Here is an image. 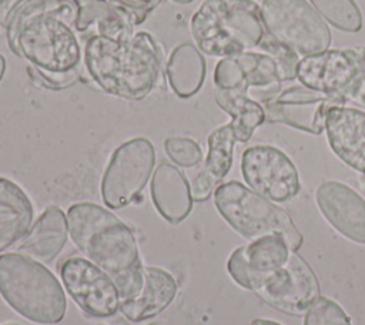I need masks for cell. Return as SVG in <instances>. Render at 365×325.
Here are the masks:
<instances>
[{
  "label": "cell",
  "instance_id": "cell-36",
  "mask_svg": "<svg viewBox=\"0 0 365 325\" xmlns=\"http://www.w3.org/2000/svg\"><path fill=\"white\" fill-rule=\"evenodd\" d=\"M174 3H178V4H187V3H191L192 0H171Z\"/></svg>",
  "mask_w": 365,
  "mask_h": 325
},
{
  "label": "cell",
  "instance_id": "cell-4",
  "mask_svg": "<svg viewBox=\"0 0 365 325\" xmlns=\"http://www.w3.org/2000/svg\"><path fill=\"white\" fill-rule=\"evenodd\" d=\"M190 30L202 54L221 58L258 48L267 36L254 0H204L191 17Z\"/></svg>",
  "mask_w": 365,
  "mask_h": 325
},
{
  "label": "cell",
  "instance_id": "cell-28",
  "mask_svg": "<svg viewBox=\"0 0 365 325\" xmlns=\"http://www.w3.org/2000/svg\"><path fill=\"white\" fill-rule=\"evenodd\" d=\"M304 325H351V319L334 299L319 296L305 312Z\"/></svg>",
  "mask_w": 365,
  "mask_h": 325
},
{
  "label": "cell",
  "instance_id": "cell-6",
  "mask_svg": "<svg viewBox=\"0 0 365 325\" xmlns=\"http://www.w3.org/2000/svg\"><path fill=\"white\" fill-rule=\"evenodd\" d=\"M214 204L228 225L247 239L279 234L292 251L302 245V235L291 217L281 207L238 181L220 184L214 191Z\"/></svg>",
  "mask_w": 365,
  "mask_h": 325
},
{
  "label": "cell",
  "instance_id": "cell-18",
  "mask_svg": "<svg viewBox=\"0 0 365 325\" xmlns=\"http://www.w3.org/2000/svg\"><path fill=\"white\" fill-rule=\"evenodd\" d=\"M150 194L157 212L170 224L182 222L192 210L191 185L175 164L161 161L155 167L151 175Z\"/></svg>",
  "mask_w": 365,
  "mask_h": 325
},
{
  "label": "cell",
  "instance_id": "cell-31",
  "mask_svg": "<svg viewBox=\"0 0 365 325\" xmlns=\"http://www.w3.org/2000/svg\"><path fill=\"white\" fill-rule=\"evenodd\" d=\"M27 74L33 84L47 88V90H61L73 86L78 78L77 68L63 73L56 71H47L34 66L27 67Z\"/></svg>",
  "mask_w": 365,
  "mask_h": 325
},
{
  "label": "cell",
  "instance_id": "cell-26",
  "mask_svg": "<svg viewBox=\"0 0 365 325\" xmlns=\"http://www.w3.org/2000/svg\"><path fill=\"white\" fill-rule=\"evenodd\" d=\"M331 26L341 31L356 33L362 29V13L354 0H309Z\"/></svg>",
  "mask_w": 365,
  "mask_h": 325
},
{
  "label": "cell",
  "instance_id": "cell-3",
  "mask_svg": "<svg viewBox=\"0 0 365 325\" xmlns=\"http://www.w3.org/2000/svg\"><path fill=\"white\" fill-rule=\"evenodd\" d=\"M83 58L88 76L103 91L130 101L145 98L163 68L160 46L148 31H135L127 40L90 36Z\"/></svg>",
  "mask_w": 365,
  "mask_h": 325
},
{
  "label": "cell",
  "instance_id": "cell-5",
  "mask_svg": "<svg viewBox=\"0 0 365 325\" xmlns=\"http://www.w3.org/2000/svg\"><path fill=\"white\" fill-rule=\"evenodd\" d=\"M0 295L19 315L41 325L58 324L67 311L66 294L56 275L20 252L0 255Z\"/></svg>",
  "mask_w": 365,
  "mask_h": 325
},
{
  "label": "cell",
  "instance_id": "cell-14",
  "mask_svg": "<svg viewBox=\"0 0 365 325\" xmlns=\"http://www.w3.org/2000/svg\"><path fill=\"white\" fill-rule=\"evenodd\" d=\"M317 205L325 220L345 238L365 244V200L349 185L329 180L317 187Z\"/></svg>",
  "mask_w": 365,
  "mask_h": 325
},
{
  "label": "cell",
  "instance_id": "cell-11",
  "mask_svg": "<svg viewBox=\"0 0 365 325\" xmlns=\"http://www.w3.org/2000/svg\"><path fill=\"white\" fill-rule=\"evenodd\" d=\"M64 289L90 316L108 318L120 309V291L114 279L91 261L70 257L60 267Z\"/></svg>",
  "mask_w": 365,
  "mask_h": 325
},
{
  "label": "cell",
  "instance_id": "cell-25",
  "mask_svg": "<svg viewBox=\"0 0 365 325\" xmlns=\"http://www.w3.org/2000/svg\"><path fill=\"white\" fill-rule=\"evenodd\" d=\"M214 98L218 107L231 117L230 124L240 143H247L265 121L262 104L248 97V90L214 87Z\"/></svg>",
  "mask_w": 365,
  "mask_h": 325
},
{
  "label": "cell",
  "instance_id": "cell-29",
  "mask_svg": "<svg viewBox=\"0 0 365 325\" xmlns=\"http://www.w3.org/2000/svg\"><path fill=\"white\" fill-rule=\"evenodd\" d=\"M259 51L269 54L277 61L282 81H289L297 77V66L299 61V57L295 51H292L289 47L281 44L279 41L274 40L268 33L258 46Z\"/></svg>",
  "mask_w": 365,
  "mask_h": 325
},
{
  "label": "cell",
  "instance_id": "cell-34",
  "mask_svg": "<svg viewBox=\"0 0 365 325\" xmlns=\"http://www.w3.org/2000/svg\"><path fill=\"white\" fill-rule=\"evenodd\" d=\"M251 325H282L277 321H271V319H264V318H257L251 322Z\"/></svg>",
  "mask_w": 365,
  "mask_h": 325
},
{
  "label": "cell",
  "instance_id": "cell-35",
  "mask_svg": "<svg viewBox=\"0 0 365 325\" xmlns=\"http://www.w3.org/2000/svg\"><path fill=\"white\" fill-rule=\"evenodd\" d=\"M4 73H6V58L3 54H0V81L3 80Z\"/></svg>",
  "mask_w": 365,
  "mask_h": 325
},
{
  "label": "cell",
  "instance_id": "cell-9",
  "mask_svg": "<svg viewBox=\"0 0 365 325\" xmlns=\"http://www.w3.org/2000/svg\"><path fill=\"white\" fill-rule=\"evenodd\" d=\"M336 94H325L302 84L279 88L264 98L265 121L281 123L295 130L319 135L325 130L327 114L332 107L345 105Z\"/></svg>",
  "mask_w": 365,
  "mask_h": 325
},
{
  "label": "cell",
  "instance_id": "cell-33",
  "mask_svg": "<svg viewBox=\"0 0 365 325\" xmlns=\"http://www.w3.org/2000/svg\"><path fill=\"white\" fill-rule=\"evenodd\" d=\"M24 1L26 0H0V27H3L6 30L14 11Z\"/></svg>",
  "mask_w": 365,
  "mask_h": 325
},
{
  "label": "cell",
  "instance_id": "cell-7",
  "mask_svg": "<svg viewBox=\"0 0 365 325\" xmlns=\"http://www.w3.org/2000/svg\"><path fill=\"white\" fill-rule=\"evenodd\" d=\"M261 17L265 31L301 56L328 50L331 30L307 0H262Z\"/></svg>",
  "mask_w": 365,
  "mask_h": 325
},
{
  "label": "cell",
  "instance_id": "cell-22",
  "mask_svg": "<svg viewBox=\"0 0 365 325\" xmlns=\"http://www.w3.org/2000/svg\"><path fill=\"white\" fill-rule=\"evenodd\" d=\"M77 34L90 33V36H104L117 40L133 37L135 26L131 19L110 0H77Z\"/></svg>",
  "mask_w": 365,
  "mask_h": 325
},
{
  "label": "cell",
  "instance_id": "cell-24",
  "mask_svg": "<svg viewBox=\"0 0 365 325\" xmlns=\"http://www.w3.org/2000/svg\"><path fill=\"white\" fill-rule=\"evenodd\" d=\"M205 74V58L192 43L178 44L171 51L165 64L168 84L180 98L195 96L204 84Z\"/></svg>",
  "mask_w": 365,
  "mask_h": 325
},
{
  "label": "cell",
  "instance_id": "cell-15",
  "mask_svg": "<svg viewBox=\"0 0 365 325\" xmlns=\"http://www.w3.org/2000/svg\"><path fill=\"white\" fill-rule=\"evenodd\" d=\"M214 87L242 88L272 87L282 83L281 71L274 60L262 51H242L221 58L214 70Z\"/></svg>",
  "mask_w": 365,
  "mask_h": 325
},
{
  "label": "cell",
  "instance_id": "cell-2",
  "mask_svg": "<svg viewBox=\"0 0 365 325\" xmlns=\"http://www.w3.org/2000/svg\"><path fill=\"white\" fill-rule=\"evenodd\" d=\"M67 221L74 245L114 279L121 299L134 296L143 285L144 267L130 227L94 202L73 204Z\"/></svg>",
  "mask_w": 365,
  "mask_h": 325
},
{
  "label": "cell",
  "instance_id": "cell-20",
  "mask_svg": "<svg viewBox=\"0 0 365 325\" xmlns=\"http://www.w3.org/2000/svg\"><path fill=\"white\" fill-rule=\"evenodd\" d=\"M235 141L237 140L230 123L211 131L208 135V153L204 165L191 185L194 201H207L230 172Z\"/></svg>",
  "mask_w": 365,
  "mask_h": 325
},
{
  "label": "cell",
  "instance_id": "cell-19",
  "mask_svg": "<svg viewBox=\"0 0 365 325\" xmlns=\"http://www.w3.org/2000/svg\"><path fill=\"white\" fill-rule=\"evenodd\" d=\"M177 295L174 277L160 267H144L140 291L120 301V311L131 322H141L161 314Z\"/></svg>",
  "mask_w": 365,
  "mask_h": 325
},
{
  "label": "cell",
  "instance_id": "cell-1",
  "mask_svg": "<svg viewBox=\"0 0 365 325\" xmlns=\"http://www.w3.org/2000/svg\"><path fill=\"white\" fill-rule=\"evenodd\" d=\"M77 16V0H26L6 27L9 47L30 66L56 73L74 70L83 56Z\"/></svg>",
  "mask_w": 365,
  "mask_h": 325
},
{
  "label": "cell",
  "instance_id": "cell-16",
  "mask_svg": "<svg viewBox=\"0 0 365 325\" xmlns=\"http://www.w3.org/2000/svg\"><path fill=\"white\" fill-rule=\"evenodd\" d=\"M325 131L336 157L365 175V111L346 105L332 107L327 114Z\"/></svg>",
  "mask_w": 365,
  "mask_h": 325
},
{
  "label": "cell",
  "instance_id": "cell-32",
  "mask_svg": "<svg viewBox=\"0 0 365 325\" xmlns=\"http://www.w3.org/2000/svg\"><path fill=\"white\" fill-rule=\"evenodd\" d=\"M113 4L124 10L131 19L134 26H140L145 21L150 13L158 7L163 0H110Z\"/></svg>",
  "mask_w": 365,
  "mask_h": 325
},
{
  "label": "cell",
  "instance_id": "cell-30",
  "mask_svg": "<svg viewBox=\"0 0 365 325\" xmlns=\"http://www.w3.org/2000/svg\"><path fill=\"white\" fill-rule=\"evenodd\" d=\"M355 63V74L339 96L348 103L365 107V47L346 48Z\"/></svg>",
  "mask_w": 365,
  "mask_h": 325
},
{
  "label": "cell",
  "instance_id": "cell-13",
  "mask_svg": "<svg viewBox=\"0 0 365 325\" xmlns=\"http://www.w3.org/2000/svg\"><path fill=\"white\" fill-rule=\"evenodd\" d=\"M291 248L279 234L264 235L232 251L227 261L231 278L248 291H257L289 258Z\"/></svg>",
  "mask_w": 365,
  "mask_h": 325
},
{
  "label": "cell",
  "instance_id": "cell-21",
  "mask_svg": "<svg viewBox=\"0 0 365 325\" xmlns=\"http://www.w3.org/2000/svg\"><path fill=\"white\" fill-rule=\"evenodd\" d=\"M68 235L67 215L61 208L51 205L43 211L19 242L17 252L40 262H51L64 248Z\"/></svg>",
  "mask_w": 365,
  "mask_h": 325
},
{
  "label": "cell",
  "instance_id": "cell-12",
  "mask_svg": "<svg viewBox=\"0 0 365 325\" xmlns=\"http://www.w3.org/2000/svg\"><path fill=\"white\" fill-rule=\"evenodd\" d=\"M255 294L269 306L288 315H304L319 298V284L312 268L298 254L271 274Z\"/></svg>",
  "mask_w": 365,
  "mask_h": 325
},
{
  "label": "cell",
  "instance_id": "cell-8",
  "mask_svg": "<svg viewBox=\"0 0 365 325\" xmlns=\"http://www.w3.org/2000/svg\"><path fill=\"white\" fill-rule=\"evenodd\" d=\"M155 164V150L145 137L131 138L118 145L101 178V198L108 208L131 204L147 185Z\"/></svg>",
  "mask_w": 365,
  "mask_h": 325
},
{
  "label": "cell",
  "instance_id": "cell-17",
  "mask_svg": "<svg viewBox=\"0 0 365 325\" xmlns=\"http://www.w3.org/2000/svg\"><path fill=\"white\" fill-rule=\"evenodd\" d=\"M354 74L355 63L346 50H325L301 58L295 78L311 90L339 96Z\"/></svg>",
  "mask_w": 365,
  "mask_h": 325
},
{
  "label": "cell",
  "instance_id": "cell-27",
  "mask_svg": "<svg viewBox=\"0 0 365 325\" xmlns=\"http://www.w3.org/2000/svg\"><path fill=\"white\" fill-rule=\"evenodd\" d=\"M164 151L177 167L192 168L202 160V150L200 144L188 137L165 138Z\"/></svg>",
  "mask_w": 365,
  "mask_h": 325
},
{
  "label": "cell",
  "instance_id": "cell-23",
  "mask_svg": "<svg viewBox=\"0 0 365 325\" xmlns=\"http://www.w3.org/2000/svg\"><path fill=\"white\" fill-rule=\"evenodd\" d=\"M33 214L31 201L21 187L0 177V254L26 237Z\"/></svg>",
  "mask_w": 365,
  "mask_h": 325
},
{
  "label": "cell",
  "instance_id": "cell-10",
  "mask_svg": "<svg viewBox=\"0 0 365 325\" xmlns=\"http://www.w3.org/2000/svg\"><path fill=\"white\" fill-rule=\"evenodd\" d=\"M241 172L251 190L272 202H287L301 190L297 167L274 145H252L244 150Z\"/></svg>",
  "mask_w": 365,
  "mask_h": 325
}]
</instances>
